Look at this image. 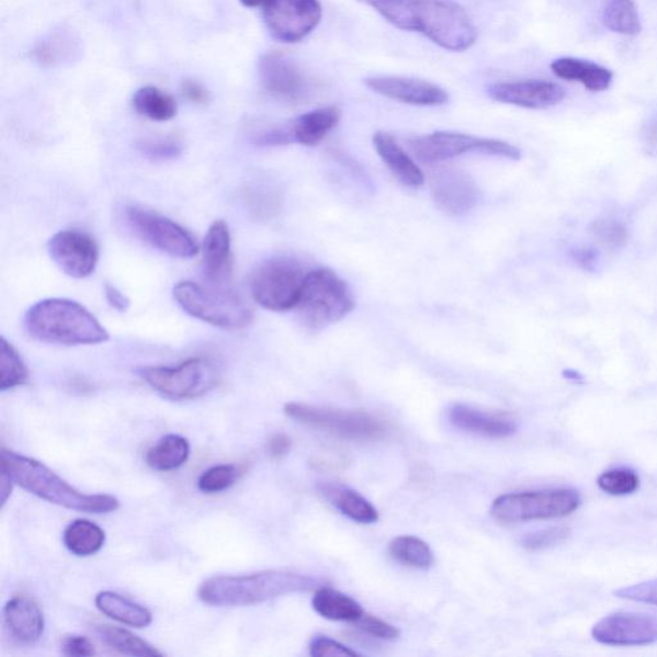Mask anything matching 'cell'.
Wrapping results in <instances>:
<instances>
[{
	"label": "cell",
	"mask_w": 657,
	"mask_h": 657,
	"mask_svg": "<svg viewBox=\"0 0 657 657\" xmlns=\"http://www.w3.org/2000/svg\"><path fill=\"white\" fill-rule=\"evenodd\" d=\"M372 7L393 26L404 32H418V0H359Z\"/></svg>",
	"instance_id": "836d02e7"
},
{
	"label": "cell",
	"mask_w": 657,
	"mask_h": 657,
	"mask_svg": "<svg viewBox=\"0 0 657 657\" xmlns=\"http://www.w3.org/2000/svg\"><path fill=\"white\" fill-rule=\"evenodd\" d=\"M139 149L150 160L155 161L173 160L181 154L178 143L171 140H146L141 143Z\"/></svg>",
	"instance_id": "f6af8a7d"
},
{
	"label": "cell",
	"mask_w": 657,
	"mask_h": 657,
	"mask_svg": "<svg viewBox=\"0 0 657 657\" xmlns=\"http://www.w3.org/2000/svg\"><path fill=\"white\" fill-rule=\"evenodd\" d=\"M320 492L343 516L360 524H374L380 520V512L356 490L338 485H324Z\"/></svg>",
	"instance_id": "4316f807"
},
{
	"label": "cell",
	"mask_w": 657,
	"mask_h": 657,
	"mask_svg": "<svg viewBox=\"0 0 657 657\" xmlns=\"http://www.w3.org/2000/svg\"><path fill=\"white\" fill-rule=\"evenodd\" d=\"M183 94L193 103L203 104L208 101V92L200 82L186 80L183 84Z\"/></svg>",
	"instance_id": "f907efd6"
},
{
	"label": "cell",
	"mask_w": 657,
	"mask_h": 657,
	"mask_svg": "<svg viewBox=\"0 0 657 657\" xmlns=\"http://www.w3.org/2000/svg\"><path fill=\"white\" fill-rule=\"evenodd\" d=\"M239 478V471L234 465H216L203 473L196 483L203 494L215 495L229 489Z\"/></svg>",
	"instance_id": "74e56055"
},
{
	"label": "cell",
	"mask_w": 657,
	"mask_h": 657,
	"mask_svg": "<svg viewBox=\"0 0 657 657\" xmlns=\"http://www.w3.org/2000/svg\"><path fill=\"white\" fill-rule=\"evenodd\" d=\"M581 497L577 489L553 488L498 497L490 516L503 524L558 519L577 511Z\"/></svg>",
	"instance_id": "8992f818"
},
{
	"label": "cell",
	"mask_w": 657,
	"mask_h": 657,
	"mask_svg": "<svg viewBox=\"0 0 657 657\" xmlns=\"http://www.w3.org/2000/svg\"><path fill=\"white\" fill-rule=\"evenodd\" d=\"M365 86L373 92L389 100L420 107H437L449 102L444 89L421 79L404 77H374L365 80Z\"/></svg>",
	"instance_id": "d6986e66"
},
{
	"label": "cell",
	"mask_w": 657,
	"mask_h": 657,
	"mask_svg": "<svg viewBox=\"0 0 657 657\" xmlns=\"http://www.w3.org/2000/svg\"><path fill=\"white\" fill-rule=\"evenodd\" d=\"M354 624H356L359 631L377 639L395 641L399 637V634H401L395 625L366 613L362 615L358 622H354Z\"/></svg>",
	"instance_id": "7bdbcfd3"
},
{
	"label": "cell",
	"mask_w": 657,
	"mask_h": 657,
	"mask_svg": "<svg viewBox=\"0 0 657 657\" xmlns=\"http://www.w3.org/2000/svg\"><path fill=\"white\" fill-rule=\"evenodd\" d=\"M26 333L37 342L58 346L105 343L109 331L89 309L67 298H47L27 309Z\"/></svg>",
	"instance_id": "7a4b0ae2"
},
{
	"label": "cell",
	"mask_w": 657,
	"mask_h": 657,
	"mask_svg": "<svg viewBox=\"0 0 657 657\" xmlns=\"http://www.w3.org/2000/svg\"><path fill=\"white\" fill-rule=\"evenodd\" d=\"M494 101L528 110H546L564 101L565 90L546 80L498 82L487 88Z\"/></svg>",
	"instance_id": "ac0fdd59"
},
{
	"label": "cell",
	"mask_w": 657,
	"mask_h": 657,
	"mask_svg": "<svg viewBox=\"0 0 657 657\" xmlns=\"http://www.w3.org/2000/svg\"><path fill=\"white\" fill-rule=\"evenodd\" d=\"M571 259L577 265L586 271H594L600 263V253L591 247L573 249Z\"/></svg>",
	"instance_id": "7dc6e473"
},
{
	"label": "cell",
	"mask_w": 657,
	"mask_h": 657,
	"mask_svg": "<svg viewBox=\"0 0 657 657\" xmlns=\"http://www.w3.org/2000/svg\"><path fill=\"white\" fill-rule=\"evenodd\" d=\"M0 482H2V488H0V490H2V505L4 506L11 496L13 480L9 477V475L2 472V478H0Z\"/></svg>",
	"instance_id": "f5cc1de1"
},
{
	"label": "cell",
	"mask_w": 657,
	"mask_h": 657,
	"mask_svg": "<svg viewBox=\"0 0 657 657\" xmlns=\"http://www.w3.org/2000/svg\"><path fill=\"white\" fill-rule=\"evenodd\" d=\"M319 0H268L263 19L271 36L282 43L304 41L320 24Z\"/></svg>",
	"instance_id": "4fadbf2b"
},
{
	"label": "cell",
	"mask_w": 657,
	"mask_h": 657,
	"mask_svg": "<svg viewBox=\"0 0 657 657\" xmlns=\"http://www.w3.org/2000/svg\"><path fill=\"white\" fill-rule=\"evenodd\" d=\"M95 632L105 645L116 649L120 654L128 656H162V653L158 652L152 645H149L147 641L135 636L134 633L124 628H118V626L107 624L97 625Z\"/></svg>",
	"instance_id": "1f68e13d"
},
{
	"label": "cell",
	"mask_w": 657,
	"mask_h": 657,
	"mask_svg": "<svg viewBox=\"0 0 657 657\" xmlns=\"http://www.w3.org/2000/svg\"><path fill=\"white\" fill-rule=\"evenodd\" d=\"M430 186L437 207L451 216L469 213L480 201L479 186L464 170L435 168Z\"/></svg>",
	"instance_id": "2e32d148"
},
{
	"label": "cell",
	"mask_w": 657,
	"mask_h": 657,
	"mask_svg": "<svg viewBox=\"0 0 657 657\" xmlns=\"http://www.w3.org/2000/svg\"><path fill=\"white\" fill-rule=\"evenodd\" d=\"M260 78L271 95L285 102H299L308 94V81L298 65L282 53H268L260 59Z\"/></svg>",
	"instance_id": "e0dca14e"
},
{
	"label": "cell",
	"mask_w": 657,
	"mask_h": 657,
	"mask_svg": "<svg viewBox=\"0 0 657 657\" xmlns=\"http://www.w3.org/2000/svg\"><path fill=\"white\" fill-rule=\"evenodd\" d=\"M140 376L158 395L172 401L205 396L220 382V373L214 362L202 358L189 359L173 367L141 369Z\"/></svg>",
	"instance_id": "9c48e42d"
},
{
	"label": "cell",
	"mask_w": 657,
	"mask_h": 657,
	"mask_svg": "<svg viewBox=\"0 0 657 657\" xmlns=\"http://www.w3.org/2000/svg\"><path fill=\"white\" fill-rule=\"evenodd\" d=\"M373 143L376 154L399 183L409 188H420L424 184V173L389 133H375Z\"/></svg>",
	"instance_id": "603a6c76"
},
{
	"label": "cell",
	"mask_w": 657,
	"mask_h": 657,
	"mask_svg": "<svg viewBox=\"0 0 657 657\" xmlns=\"http://www.w3.org/2000/svg\"><path fill=\"white\" fill-rule=\"evenodd\" d=\"M341 120V111L337 107H322L309 111L293 121L291 134L293 141L302 146L315 147L333 132Z\"/></svg>",
	"instance_id": "d4e9b609"
},
{
	"label": "cell",
	"mask_w": 657,
	"mask_h": 657,
	"mask_svg": "<svg viewBox=\"0 0 657 657\" xmlns=\"http://www.w3.org/2000/svg\"><path fill=\"white\" fill-rule=\"evenodd\" d=\"M0 462L2 472L9 475L14 485L44 501L87 513H109L120 508L116 497L82 494L34 458L2 449Z\"/></svg>",
	"instance_id": "3957f363"
},
{
	"label": "cell",
	"mask_w": 657,
	"mask_h": 657,
	"mask_svg": "<svg viewBox=\"0 0 657 657\" xmlns=\"http://www.w3.org/2000/svg\"><path fill=\"white\" fill-rule=\"evenodd\" d=\"M614 594L619 599L657 607V579L641 581V584L637 585L619 588Z\"/></svg>",
	"instance_id": "b9f144b4"
},
{
	"label": "cell",
	"mask_w": 657,
	"mask_h": 657,
	"mask_svg": "<svg viewBox=\"0 0 657 657\" xmlns=\"http://www.w3.org/2000/svg\"><path fill=\"white\" fill-rule=\"evenodd\" d=\"M313 608L317 614L333 622H358L365 614L356 600L333 588L316 589Z\"/></svg>",
	"instance_id": "83f0119b"
},
{
	"label": "cell",
	"mask_w": 657,
	"mask_h": 657,
	"mask_svg": "<svg viewBox=\"0 0 657 657\" xmlns=\"http://www.w3.org/2000/svg\"><path fill=\"white\" fill-rule=\"evenodd\" d=\"M568 528H548L537 532L528 533L521 539V546L530 551H540L554 547L569 537Z\"/></svg>",
	"instance_id": "60d3db41"
},
{
	"label": "cell",
	"mask_w": 657,
	"mask_h": 657,
	"mask_svg": "<svg viewBox=\"0 0 657 657\" xmlns=\"http://www.w3.org/2000/svg\"><path fill=\"white\" fill-rule=\"evenodd\" d=\"M589 231L601 243L609 247H622L628 240V230H626L624 224L615 220V218H600V220L592 223Z\"/></svg>",
	"instance_id": "f35d334b"
},
{
	"label": "cell",
	"mask_w": 657,
	"mask_h": 657,
	"mask_svg": "<svg viewBox=\"0 0 657 657\" xmlns=\"http://www.w3.org/2000/svg\"><path fill=\"white\" fill-rule=\"evenodd\" d=\"M354 301L349 285L329 269L309 271L296 309L298 319L308 330L319 331L344 319L352 313Z\"/></svg>",
	"instance_id": "5b68a950"
},
{
	"label": "cell",
	"mask_w": 657,
	"mask_h": 657,
	"mask_svg": "<svg viewBox=\"0 0 657 657\" xmlns=\"http://www.w3.org/2000/svg\"><path fill=\"white\" fill-rule=\"evenodd\" d=\"M203 267L213 284H222L231 271V237L228 224L222 220L209 226L203 241Z\"/></svg>",
	"instance_id": "7402d4cb"
},
{
	"label": "cell",
	"mask_w": 657,
	"mask_h": 657,
	"mask_svg": "<svg viewBox=\"0 0 657 657\" xmlns=\"http://www.w3.org/2000/svg\"><path fill=\"white\" fill-rule=\"evenodd\" d=\"M417 22L418 33L443 49L464 52L477 42L469 14L452 0H418Z\"/></svg>",
	"instance_id": "ba28073f"
},
{
	"label": "cell",
	"mask_w": 657,
	"mask_h": 657,
	"mask_svg": "<svg viewBox=\"0 0 657 657\" xmlns=\"http://www.w3.org/2000/svg\"><path fill=\"white\" fill-rule=\"evenodd\" d=\"M48 252L58 269L73 279L92 275L100 261L97 241L80 230H63L55 234L49 240Z\"/></svg>",
	"instance_id": "5bb4252c"
},
{
	"label": "cell",
	"mask_w": 657,
	"mask_h": 657,
	"mask_svg": "<svg viewBox=\"0 0 657 657\" xmlns=\"http://www.w3.org/2000/svg\"><path fill=\"white\" fill-rule=\"evenodd\" d=\"M191 456V445L184 437L169 434L147 451L146 462L157 472L177 471Z\"/></svg>",
	"instance_id": "f1b7e54d"
},
{
	"label": "cell",
	"mask_w": 657,
	"mask_h": 657,
	"mask_svg": "<svg viewBox=\"0 0 657 657\" xmlns=\"http://www.w3.org/2000/svg\"><path fill=\"white\" fill-rule=\"evenodd\" d=\"M596 642L607 646H647L657 642V618L619 611L602 618L592 628Z\"/></svg>",
	"instance_id": "9a60e30c"
},
{
	"label": "cell",
	"mask_w": 657,
	"mask_h": 657,
	"mask_svg": "<svg viewBox=\"0 0 657 657\" xmlns=\"http://www.w3.org/2000/svg\"><path fill=\"white\" fill-rule=\"evenodd\" d=\"M125 216L135 236L165 254L192 259L200 252L192 234L168 217L137 206L127 207Z\"/></svg>",
	"instance_id": "7c38bea8"
},
{
	"label": "cell",
	"mask_w": 657,
	"mask_h": 657,
	"mask_svg": "<svg viewBox=\"0 0 657 657\" xmlns=\"http://www.w3.org/2000/svg\"><path fill=\"white\" fill-rule=\"evenodd\" d=\"M173 298L188 315L216 328L240 330L253 321L251 305L240 294L222 284L205 286L180 282L173 286Z\"/></svg>",
	"instance_id": "277c9868"
},
{
	"label": "cell",
	"mask_w": 657,
	"mask_h": 657,
	"mask_svg": "<svg viewBox=\"0 0 657 657\" xmlns=\"http://www.w3.org/2000/svg\"><path fill=\"white\" fill-rule=\"evenodd\" d=\"M104 297L107 299L109 305L118 313H126L128 307H131V299L117 290L115 285H104Z\"/></svg>",
	"instance_id": "681fc988"
},
{
	"label": "cell",
	"mask_w": 657,
	"mask_h": 657,
	"mask_svg": "<svg viewBox=\"0 0 657 657\" xmlns=\"http://www.w3.org/2000/svg\"><path fill=\"white\" fill-rule=\"evenodd\" d=\"M134 109L141 116L165 123L177 116L178 105L173 98L155 87L138 90L133 100Z\"/></svg>",
	"instance_id": "4dcf8cb0"
},
{
	"label": "cell",
	"mask_w": 657,
	"mask_h": 657,
	"mask_svg": "<svg viewBox=\"0 0 657 657\" xmlns=\"http://www.w3.org/2000/svg\"><path fill=\"white\" fill-rule=\"evenodd\" d=\"M292 440L290 435L277 433L270 438L268 442V452L271 458L281 460L288 455L292 449Z\"/></svg>",
	"instance_id": "c3c4849f"
},
{
	"label": "cell",
	"mask_w": 657,
	"mask_h": 657,
	"mask_svg": "<svg viewBox=\"0 0 657 657\" xmlns=\"http://www.w3.org/2000/svg\"><path fill=\"white\" fill-rule=\"evenodd\" d=\"M95 607L105 616L121 624L134 626V628H146L154 621L152 613L147 608L116 592L103 591L98 593Z\"/></svg>",
	"instance_id": "484cf974"
},
{
	"label": "cell",
	"mask_w": 657,
	"mask_h": 657,
	"mask_svg": "<svg viewBox=\"0 0 657 657\" xmlns=\"http://www.w3.org/2000/svg\"><path fill=\"white\" fill-rule=\"evenodd\" d=\"M602 21L613 33L638 35L642 30L636 4L633 0H608Z\"/></svg>",
	"instance_id": "e575fe53"
},
{
	"label": "cell",
	"mask_w": 657,
	"mask_h": 657,
	"mask_svg": "<svg viewBox=\"0 0 657 657\" xmlns=\"http://www.w3.org/2000/svg\"><path fill=\"white\" fill-rule=\"evenodd\" d=\"M309 654L314 657H354L360 656L350 647L336 639L325 636H315L309 644Z\"/></svg>",
	"instance_id": "ee69618b"
},
{
	"label": "cell",
	"mask_w": 657,
	"mask_h": 657,
	"mask_svg": "<svg viewBox=\"0 0 657 657\" xmlns=\"http://www.w3.org/2000/svg\"><path fill=\"white\" fill-rule=\"evenodd\" d=\"M389 554L397 563L414 569L426 570L434 564V554L428 543L411 535L393 540Z\"/></svg>",
	"instance_id": "d6a6232c"
},
{
	"label": "cell",
	"mask_w": 657,
	"mask_h": 657,
	"mask_svg": "<svg viewBox=\"0 0 657 657\" xmlns=\"http://www.w3.org/2000/svg\"><path fill=\"white\" fill-rule=\"evenodd\" d=\"M641 480L638 474L630 467H614L603 472L599 479L598 486L610 496H628L638 490Z\"/></svg>",
	"instance_id": "8d00e7d4"
},
{
	"label": "cell",
	"mask_w": 657,
	"mask_h": 657,
	"mask_svg": "<svg viewBox=\"0 0 657 657\" xmlns=\"http://www.w3.org/2000/svg\"><path fill=\"white\" fill-rule=\"evenodd\" d=\"M72 39L70 36L58 34L50 36L48 41L41 43L35 50L37 59L42 64L53 65L59 64L72 53Z\"/></svg>",
	"instance_id": "ab89813d"
},
{
	"label": "cell",
	"mask_w": 657,
	"mask_h": 657,
	"mask_svg": "<svg viewBox=\"0 0 657 657\" xmlns=\"http://www.w3.org/2000/svg\"><path fill=\"white\" fill-rule=\"evenodd\" d=\"M449 419L453 427L463 432L494 438V440L511 437L518 430L517 420L508 415L480 411L465 405L452 406L449 410Z\"/></svg>",
	"instance_id": "ffe728a7"
},
{
	"label": "cell",
	"mask_w": 657,
	"mask_h": 657,
	"mask_svg": "<svg viewBox=\"0 0 657 657\" xmlns=\"http://www.w3.org/2000/svg\"><path fill=\"white\" fill-rule=\"evenodd\" d=\"M647 152L657 156V116L647 124L644 134Z\"/></svg>",
	"instance_id": "816d5d0a"
},
{
	"label": "cell",
	"mask_w": 657,
	"mask_h": 657,
	"mask_svg": "<svg viewBox=\"0 0 657 657\" xmlns=\"http://www.w3.org/2000/svg\"><path fill=\"white\" fill-rule=\"evenodd\" d=\"M309 271L290 257H277L262 263L251 281L253 299L269 311H290L297 305Z\"/></svg>",
	"instance_id": "52a82bcc"
},
{
	"label": "cell",
	"mask_w": 657,
	"mask_h": 657,
	"mask_svg": "<svg viewBox=\"0 0 657 657\" xmlns=\"http://www.w3.org/2000/svg\"><path fill=\"white\" fill-rule=\"evenodd\" d=\"M286 417L309 428L322 430L343 440L374 441L387 433V426L381 419L364 411L329 409V407L305 404H286Z\"/></svg>",
	"instance_id": "30bf717a"
},
{
	"label": "cell",
	"mask_w": 657,
	"mask_h": 657,
	"mask_svg": "<svg viewBox=\"0 0 657 657\" xmlns=\"http://www.w3.org/2000/svg\"><path fill=\"white\" fill-rule=\"evenodd\" d=\"M415 156L428 165L441 163L466 154H483L519 161L520 149L508 141L477 138L473 135L435 132L409 141Z\"/></svg>",
	"instance_id": "8fae6325"
},
{
	"label": "cell",
	"mask_w": 657,
	"mask_h": 657,
	"mask_svg": "<svg viewBox=\"0 0 657 657\" xmlns=\"http://www.w3.org/2000/svg\"><path fill=\"white\" fill-rule=\"evenodd\" d=\"M551 70L557 78L568 81H578L589 92H605L613 82V71L607 67L591 63V60L563 57L551 64Z\"/></svg>",
	"instance_id": "cb8c5ba5"
},
{
	"label": "cell",
	"mask_w": 657,
	"mask_h": 657,
	"mask_svg": "<svg viewBox=\"0 0 657 657\" xmlns=\"http://www.w3.org/2000/svg\"><path fill=\"white\" fill-rule=\"evenodd\" d=\"M240 3L248 9H257V7H263L268 3V0H240Z\"/></svg>",
	"instance_id": "db71d44e"
},
{
	"label": "cell",
	"mask_w": 657,
	"mask_h": 657,
	"mask_svg": "<svg viewBox=\"0 0 657 657\" xmlns=\"http://www.w3.org/2000/svg\"><path fill=\"white\" fill-rule=\"evenodd\" d=\"M4 623L11 636L22 645H34L43 637L45 619L37 603L25 596H18L5 603Z\"/></svg>",
	"instance_id": "44dd1931"
},
{
	"label": "cell",
	"mask_w": 657,
	"mask_h": 657,
	"mask_svg": "<svg viewBox=\"0 0 657 657\" xmlns=\"http://www.w3.org/2000/svg\"><path fill=\"white\" fill-rule=\"evenodd\" d=\"M63 654L66 656H93L95 648L87 637L67 636L63 641Z\"/></svg>",
	"instance_id": "bcb514c9"
},
{
	"label": "cell",
	"mask_w": 657,
	"mask_h": 657,
	"mask_svg": "<svg viewBox=\"0 0 657 657\" xmlns=\"http://www.w3.org/2000/svg\"><path fill=\"white\" fill-rule=\"evenodd\" d=\"M63 539L64 545L71 554L88 557L100 553L103 548L105 533L92 521L78 519L66 526Z\"/></svg>",
	"instance_id": "f546056e"
},
{
	"label": "cell",
	"mask_w": 657,
	"mask_h": 657,
	"mask_svg": "<svg viewBox=\"0 0 657 657\" xmlns=\"http://www.w3.org/2000/svg\"><path fill=\"white\" fill-rule=\"evenodd\" d=\"M325 581L288 570H265L248 576L209 578L200 586L199 598L217 608L251 607L282 596L308 592Z\"/></svg>",
	"instance_id": "6da1fadb"
},
{
	"label": "cell",
	"mask_w": 657,
	"mask_h": 657,
	"mask_svg": "<svg viewBox=\"0 0 657 657\" xmlns=\"http://www.w3.org/2000/svg\"><path fill=\"white\" fill-rule=\"evenodd\" d=\"M29 381L25 362L13 344L2 338L0 342V390L5 392L24 385Z\"/></svg>",
	"instance_id": "d590c367"
}]
</instances>
